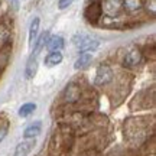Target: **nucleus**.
<instances>
[{"label": "nucleus", "instance_id": "1", "mask_svg": "<svg viewBox=\"0 0 156 156\" xmlns=\"http://www.w3.org/2000/svg\"><path fill=\"white\" fill-rule=\"evenodd\" d=\"M124 136L133 146H142L149 140V122L145 117H132L124 123Z\"/></svg>", "mask_w": 156, "mask_h": 156}, {"label": "nucleus", "instance_id": "2", "mask_svg": "<svg viewBox=\"0 0 156 156\" xmlns=\"http://www.w3.org/2000/svg\"><path fill=\"white\" fill-rule=\"evenodd\" d=\"M84 94L85 93H84V88L81 87V84L73 81L62 90L61 103L64 106H77L84 98Z\"/></svg>", "mask_w": 156, "mask_h": 156}, {"label": "nucleus", "instance_id": "3", "mask_svg": "<svg viewBox=\"0 0 156 156\" xmlns=\"http://www.w3.org/2000/svg\"><path fill=\"white\" fill-rule=\"evenodd\" d=\"M143 51L140 49L139 46H136V45H130L129 48L124 49L123 52V59H122V64L124 68H127V69H134V68H137L139 65H142V62H143Z\"/></svg>", "mask_w": 156, "mask_h": 156}, {"label": "nucleus", "instance_id": "4", "mask_svg": "<svg viewBox=\"0 0 156 156\" xmlns=\"http://www.w3.org/2000/svg\"><path fill=\"white\" fill-rule=\"evenodd\" d=\"M73 44L81 54L83 52H93V51L98 49L100 46V41L91 35H85V34H77L73 38Z\"/></svg>", "mask_w": 156, "mask_h": 156}, {"label": "nucleus", "instance_id": "5", "mask_svg": "<svg viewBox=\"0 0 156 156\" xmlns=\"http://www.w3.org/2000/svg\"><path fill=\"white\" fill-rule=\"evenodd\" d=\"M114 69L108 64H100L94 75V85L98 88H104L114 81Z\"/></svg>", "mask_w": 156, "mask_h": 156}, {"label": "nucleus", "instance_id": "6", "mask_svg": "<svg viewBox=\"0 0 156 156\" xmlns=\"http://www.w3.org/2000/svg\"><path fill=\"white\" fill-rule=\"evenodd\" d=\"M98 3L103 16L119 17L123 13V0H100Z\"/></svg>", "mask_w": 156, "mask_h": 156}, {"label": "nucleus", "instance_id": "7", "mask_svg": "<svg viewBox=\"0 0 156 156\" xmlns=\"http://www.w3.org/2000/svg\"><path fill=\"white\" fill-rule=\"evenodd\" d=\"M84 17H85V20L88 23H91V25H98L100 19L103 17L100 3H98V2L90 3V5L85 7V10H84Z\"/></svg>", "mask_w": 156, "mask_h": 156}, {"label": "nucleus", "instance_id": "8", "mask_svg": "<svg viewBox=\"0 0 156 156\" xmlns=\"http://www.w3.org/2000/svg\"><path fill=\"white\" fill-rule=\"evenodd\" d=\"M65 45V41L59 35H49V38L46 39L45 48L48 49V52H61L62 48Z\"/></svg>", "mask_w": 156, "mask_h": 156}, {"label": "nucleus", "instance_id": "9", "mask_svg": "<svg viewBox=\"0 0 156 156\" xmlns=\"http://www.w3.org/2000/svg\"><path fill=\"white\" fill-rule=\"evenodd\" d=\"M143 2L145 0H123V12L127 15H137L143 10Z\"/></svg>", "mask_w": 156, "mask_h": 156}, {"label": "nucleus", "instance_id": "10", "mask_svg": "<svg viewBox=\"0 0 156 156\" xmlns=\"http://www.w3.org/2000/svg\"><path fill=\"white\" fill-rule=\"evenodd\" d=\"M38 73V56L36 55H30V58L26 62V67H25V78L26 80H32Z\"/></svg>", "mask_w": 156, "mask_h": 156}, {"label": "nucleus", "instance_id": "11", "mask_svg": "<svg viewBox=\"0 0 156 156\" xmlns=\"http://www.w3.org/2000/svg\"><path fill=\"white\" fill-rule=\"evenodd\" d=\"M12 36V29L6 22L0 20V48H3L6 45H9Z\"/></svg>", "mask_w": 156, "mask_h": 156}, {"label": "nucleus", "instance_id": "12", "mask_svg": "<svg viewBox=\"0 0 156 156\" xmlns=\"http://www.w3.org/2000/svg\"><path fill=\"white\" fill-rule=\"evenodd\" d=\"M91 62H93V55L90 52H83L77 58V61L74 64V68L75 69H85L87 67H90Z\"/></svg>", "mask_w": 156, "mask_h": 156}, {"label": "nucleus", "instance_id": "13", "mask_svg": "<svg viewBox=\"0 0 156 156\" xmlns=\"http://www.w3.org/2000/svg\"><path fill=\"white\" fill-rule=\"evenodd\" d=\"M39 25H41V19H39V17H34V20L30 22V26H29V36H28V41H29V45H30V46H34L35 41L38 38Z\"/></svg>", "mask_w": 156, "mask_h": 156}, {"label": "nucleus", "instance_id": "14", "mask_svg": "<svg viewBox=\"0 0 156 156\" xmlns=\"http://www.w3.org/2000/svg\"><path fill=\"white\" fill-rule=\"evenodd\" d=\"M41 129H42L41 122H35V123H32V124H29L28 127L25 129V132H23L25 139H35L36 136H39V133H41Z\"/></svg>", "mask_w": 156, "mask_h": 156}, {"label": "nucleus", "instance_id": "15", "mask_svg": "<svg viewBox=\"0 0 156 156\" xmlns=\"http://www.w3.org/2000/svg\"><path fill=\"white\" fill-rule=\"evenodd\" d=\"M64 59V56H62L61 52H48V55L45 56V65L46 67H56V65H59Z\"/></svg>", "mask_w": 156, "mask_h": 156}, {"label": "nucleus", "instance_id": "16", "mask_svg": "<svg viewBox=\"0 0 156 156\" xmlns=\"http://www.w3.org/2000/svg\"><path fill=\"white\" fill-rule=\"evenodd\" d=\"M48 38H49V32H44L41 36L36 38V41H35V44H34V52H32V55L38 56L39 52L45 48V44H46V39Z\"/></svg>", "mask_w": 156, "mask_h": 156}, {"label": "nucleus", "instance_id": "17", "mask_svg": "<svg viewBox=\"0 0 156 156\" xmlns=\"http://www.w3.org/2000/svg\"><path fill=\"white\" fill-rule=\"evenodd\" d=\"M35 146V139H29V140H25L22 143H19L16 147V155L20 156V155H26L29 152L32 151V147Z\"/></svg>", "mask_w": 156, "mask_h": 156}, {"label": "nucleus", "instance_id": "18", "mask_svg": "<svg viewBox=\"0 0 156 156\" xmlns=\"http://www.w3.org/2000/svg\"><path fill=\"white\" fill-rule=\"evenodd\" d=\"M35 110H36V104H35V103H25V104L19 108V116L20 117H29Z\"/></svg>", "mask_w": 156, "mask_h": 156}, {"label": "nucleus", "instance_id": "19", "mask_svg": "<svg viewBox=\"0 0 156 156\" xmlns=\"http://www.w3.org/2000/svg\"><path fill=\"white\" fill-rule=\"evenodd\" d=\"M143 9L146 10L147 15H151L153 17L156 13V0H145L143 2Z\"/></svg>", "mask_w": 156, "mask_h": 156}, {"label": "nucleus", "instance_id": "20", "mask_svg": "<svg viewBox=\"0 0 156 156\" xmlns=\"http://www.w3.org/2000/svg\"><path fill=\"white\" fill-rule=\"evenodd\" d=\"M7 133H9V124H7V122H5L3 124H0V143L5 140Z\"/></svg>", "mask_w": 156, "mask_h": 156}, {"label": "nucleus", "instance_id": "21", "mask_svg": "<svg viewBox=\"0 0 156 156\" xmlns=\"http://www.w3.org/2000/svg\"><path fill=\"white\" fill-rule=\"evenodd\" d=\"M74 0H59L58 2V7L61 9V10H64V9H67V7H69V6L73 5Z\"/></svg>", "mask_w": 156, "mask_h": 156}, {"label": "nucleus", "instance_id": "22", "mask_svg": "<svg viewBox=\"0 0 156 156\" xmlns=\"http://www.w3.org/2000/svg\"><path fill=\"white\" fill-rule=\"evenodd\" d=\"M9 2L12 3V7H13V9L16 10V9H17V6H19V3H17V0H9Z\"/></svg>", "mask_w": 156, "mask_h": 156}]
</instances>
